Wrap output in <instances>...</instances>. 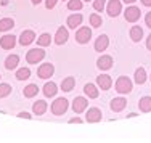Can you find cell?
I'll list each match as a JSON object with an SVG mask.
<instances>
[{"label": "cell", "mask_w": 151, "mask_h": 143, "mask_svg": "<svg viewBox=\"0 0 151 143\" xmlns=\"http://www.w3.org/2000/svg\"><path fill=\"white\" fill-rule=\"evenodd\" d=\"M68 108H69V101H68L66 98H56L55 101L52 103V113L55 114V116L64 114L68 111Z\"/></svg>", "instance_id": "1"}, {"label": "cell", "mask_w": 151, "mask_h": 143, "mask_svg": "<svg viewBox=\"0 0 151 143\" xmlns=\"http://www.w3.org/2000/svg\"><path fill=\"white\" fill-rule=\"evenodd\" d=\"M116 92H119V93H130L132 92V80L125 76H121L116 80Z\"/></svg>", "instance_id": "2"}, {"label": "cell", "mask_w": 151, "mask_h": 143, "mask_svg": "<svg viewBox=\"0 0 151 143\" xmlns=\"http://www.w3.org/2000/svg\"><path fill=\"white\" fill-rule=\"evenodd\" d=\"M44 58H45V52L42 48H32L26 53V61L31 63V64H35V63L42 61Z\"/></svg>", "instance_id": "3"}, {"label": "cell", "mask_w": 151, "mask_h": 143, "mask_svg": "<svg viewBox=\"0 0 151 143\" xmlns=\"http://www.w3.org/2000/svg\"><path fill=\"white\" fill-rule=\"evenodd\" d=\"M90 37H92L90 27L82 26V27H79V29H77V32H76V40H77L79 44H87V42L90 40Z\"/></svg>", "instance_id": "4"}, {"label": "cell", "mask_w": 151, "mask_h": 143, "mask_svg": "<svg viewBox=\"0 0 151 143\" xmlns=\"http://www.w3.org/2000/svg\"><path fill=\"white\" fill-rule=\"evenodd\" d=\"M106 11L111 18H116L122 11L121 0H109V2H108V6H106Z\"/></svg>", "instance_id": "5"}, {"label": "cell", "mask_w": 151, "mask_h": 143, "mask_svg": "<svg viewBox=\"0 0 151 143\" xmlns=\"http://www.w3.org/2000/svg\"><path fill=\"white\" fill-rule=\"evenodd\" d=\"M53 73H55V68H53V64H50V63L40 64V68L37 69V76L40 77V79H48V77L53 76Z\"/></svg>", "instance_id": "6"}, {"label": "cell", "mask_w": 151, "mask_h": 143, "mask_svg": "<svg viewBox=\"0 0 151 143\" xmlns=\"http://www.w3.org/2000/svg\"><path fill=\"white\" fill-rule=\"evenodd\" d=\"M140 15H142L140 8H137V6H129V8L125 10V13H124V18H125V21H129V23H137V21L140 19Z\"/></svg>", "instance_id": "7"}, {"label": "cell", "mask_w": 151, "mask_h": 143, "mask_svg": "<svg viewBox=\"0 0 151 143\" xmlns=\"http://www.w3.org/2000/svg\"><path fill=\"white\" fill-rule=\"evenodd\" d=\"M87 106H88V101H87V98H84V96H77V98H74V101H73V109H74V113H84L85 109H87Z\"/></svg>", "instance_id": "8"}, {"label": "cell", "mask_w": 151, "mask_h": 143, "mask_svg": "<svg viewBox=\"0 0 151 143\" xmlns=\"http://www.w3.org/2000/svg\"><path fill=\"white\" fill-rule=\"evenodd\" d=\"M96 85H98L101 90H109L111 85H113V79H111V76H108V74H101V76L96 77Z\"/></svg>", "instance_id": "9"}, {"label": "cell", "mask_w": 151, "mask_h": 143, "mask_svg": "<svg viewBox=\"0 0 151 143\" xmlns=\"http://www.w3.org/2000/svg\"><path fill=\"white\" fill-rule=\"evenodd\" d=\"M96 66H98L101 71L111 69V68H113V56H109V55H103V56H100L98 61H96Z\"/></svg>", "instance_id": "10"}, {"label": "cell", "mask_w": 151, "mask_h": 143, "mask_svg": "<svg viewBox=\"0 0 151 143\" xmlns=\"http://www.w3.org/2000/svg\"><path fill=\"white\" fill-rule=\"evenodd\" d=\"M68 39H69L68 29L61 26L60 29L56 31V34H55V44H56V45H63V44H66V42H68Z\"/></svg>", "instance_id": "11"}, {"label": "cell", "mask_w": 151, "mask_h": 143, "mask_svg": "<svg viewBox=\"0 0 151 143\" xmlns=\"http://www.w3.org/2000/svg\"><path fill=\"white\" fill-rule=\"evenodd\" d=\"M85 121L87 122H100L101 121V111L98 108H90L85 114Z\"/></svg>", "instance_id": "12"}, {"label": "cell", "mask_w": 151, "mask_h": 143, "mask_svg": "<svg viewBox=\"0 0 151 143\" xmlns=\"http://www.w3.org/2000/svg\"><path fill=\"white\" fill-rule=\"evenodd\" d=\"M16 45V37L15 35H3L0 39V47L3 50H12Z\"/></svg>", "instance_id": "13"}, {"label": "cell", "mask_w": 151, "mask_h": 143, "mask_svg": "<svg viewBox=\"0 0 151 143\" xmlns=\"http://www.w3.org/2000/svg\"><path fill=\"white\" fill-rule=\"evenodd\" d=\"M109 106H111V109H113L114 113H119V111H122V109L127 106V100L125 98H113L111 100V103H109Z\"/></svg>", "instance_id": "14"}, {"label": "cell", "mask_w": 151, "mask_h": 143, "mask_svg": "<svg viewBox=\"0 0 151 143\" xmlns=\"http://www.w3.org/2000/svg\"><path fill=\"white\" fill-rule=\"evenodd\" d=\"M108 45H109V39H108V35H100L98 39L95 40V50L96 52H105L108 48Z\"/></svg>", "instance_id": "15"}, {"label": "cell", "mask_w": 151, "mask_h": 143, "mask_svg": "<svg viewBox=\"0 0 151 143\" xmlns=\"http://www.w3.org/2000/svg\"><path fill=\"white\" fill-rule=\"evenodd\" d=\"M34 39H35L34 31H23V34H21V37H19V44L21 45H29L34 42Z\"/></svg>", "instance_id": "16"}, {"label": "cell", "mask_w": 151, "mask_h": 143, "mask_svg": "<svg viewBox=\"0 0 151 143\" xmlns=\"http://www.w3.org/2000/svg\"><path fill=\"white\" fill-rule=\"evenodd\" d=\"M82 15H79V13H76V15H71L68 18V27H71V29H76V27H79L82 24Z\"/></svg>", "instance_id": "17"}, {"label": "cell", "mask_w": 151, "mask_h": 143, "mask_svg": "<svg viewBox=\"0 0 151 143\" xmlns=\"http://www.w3.org/2000/svg\"><path fill=\"white\" fill-rule=\"evenodd\" d=\"M138 106H140V111L151 113V96H143V98H140Z\"/></svg>", "instance_id": "18"}, {"label": "cell", "mask_w": 151, "mask_h": 143, "mask_svg": "<svg viewBox=\"0 0 151 143\" xmlns=\"http://www.w3.org/2000/svg\"><path fill=\"white\" fill-rule=\"evenodd\" d=\"M74 87H76L74 77H66V79H63V82H61V90L63 92H71V90H74Z\"/></svg>", "instance_id": "19"}, {"label": "cell", "mask_w": 151, "mask_h": 143, "mask_svg": "<svg viewBox=\"0 0 151 143\" xmlns=\"http://www.w3.org/2000/svg\"><path fill=\"white\" fill-rule=\"evenodd\" d=\"M56 92H58V87H56L55 82H47L44 85V95L45 96H55Z\"/></svg>", "instance_id": "20"}, {"label": "cell", "mask_w": 151, "mask_h": 143, "mask_svg": "<svg viewBox=\"0 0 151 143\" xmlns=\"http://www.w3.org/2000/svg\"><path fill=\"white\" fill-rule=\"evenodd\" d=\"M32 111H34V114H37V116H42V114L47 111V103L44 101V100L35 101L34 106H32Z\"/></svg>", "instance_id": "21"}, {"label": "cell", "mask_w": 151, "mask_h": 143, "mask_svg": "<svg viewBox=\"0 0 151 143\" xmlns=\"http://www.w3.org/2000/svg\"><path fill=\"white\" fill-rule=\"evenodd\" d=\"M143 37V29L140 26H132L130 27V39L134 42H140Z\"/></svg>", "instance_id": "22"}, {"label": "cell", "mask_w": 151, "mask_h": 143, "mask_svg": "<svg viewBox=\"0 0 151 143\" xmlns=\"http://www.w3.org/2000/svg\"><path fill=\"white\" fill-rule=\"evenodd\" d=\"M18 63H19V56L12 55V56H8V58L5 60V68L8 71H12V69H15V68L18 66Z\"/></svg>", "instance_id": "23"}, {"label": "cell", "mask_w": 151, "mask_h": 143, "mask_svg": "<svg viewBox=\"0 0 151 143\" xmlns=\"http://www.w3.org/2000/svg\"><path fill=\"white\" fill-rule=\"evenodd\" d=\"M13 26H15V21H13L12 18H3V19H0V32H5V31L12 29Z\"/></svg>", "instance_id": "24"}, {"label": "cell", "mask_w": 151, "mask_h": 143, "mask_svg": "<svg viewBox=\"0 0 151 143\" xmlns=\"http://www.w3.org/2000/svg\"><path fill=\"white\" fill-rule=\"evenodd\" d=\"M24 96L26 98H32V96H35L37 95V92H39V87L35 84H29L27 87H24Z\"/></svg>", "instance_id": "25"}, {"label": "cell", "mask_w": 151, "mask_h": 143, "mask_svg": "<svg viewBox=\"0 0 151 143\" xmlns=\"http://www.w3.org/2000/svg\"><path fill=\"white\" fill-rule=\"evenodd\" d=\"M135 82L138 85H142L146 82V71L143 69V68H138V69L135 71Z\"/></svg>", "instance_id": "26"}, {"label": "cell", "mask_w": 151, "mask_h": 143, "mask_svg": "<svg viewBox=\"0 0 151 143\" xmlns=\"http://www.w3.org/2000/svg\"><path fill=\"white\" fill-rule=\"evenodd\" d=\"M84 92H85V95H87L88 98H98V90H96V87L93 84H87V85H85Z\"/></svg>", "instance_id": "27"}, {"label": "cell", "mask_w": 151, "mask_h": 143, "mask_svg": "<svg viewBox=\"0 0 151 143\" xmlns=\"http://www.w3.org/2000/svg\"><path fill=\"white\" fill-rule=\"evenodd\" d=\"M29 76H31V71L27 69V68H21V69L16 71V79L18 80H26V79H29Z\"/></svg>", "instance_id": "28"}, {"label": "cell", "mask_w": 151, "mask_h": 143, "mask_svg": "<svg viewBox=\"0 0 151 143\" xmlns=\"http://www.w3.org/2000/svg\"><path fill=\"white\" fill-rule=\"evenodd\" d=\"M50 42H52V37H50V34H42L40 37L37 39V44L40 45V47H48Z\"/></svg>", "instance_id": "29"}, {"label": "cell", "mask_w": 151, "mask_h": 143, "mask_svg": "<svg viewBox=\"0 0 151 143\" xmlns=\"http://www.w3.org/2000/svg\"><path fill=\"white\" fill-rule=\"evenodd\" d=\"M68 8L71 11H79L82 8V0H69L68 2Z\"/></svg>", "instance_id": "30"}, {"label": "cell", "mask_w": 151, "mask_h": 143, "mask_svg": "<svg viewBox=\"0 0 151 143\" xmlns=\"http://www.w3.org/2000/svg\"><path fill=\"white\" fill-rule=\"evenodd\" d=\"M90 24L93 27H100L103 24V19H101V16L100 15H96V13H92L90 15Z\"/></svg>", "instance_id": "31"}, {"label": "cell", "mask_w": 151, "mask_h": 143, "mask_svg": "<svg viewBox=\"0 0 151 143\" xmlns=\"http://www.w3.org/2000/svg\"><path fill=\"white\" fill-rule=\"evenodd\" d=\"M12 93V87L8 84H0V98H5Z\"/></svg>", "instance_id": "32"}, {"label": "cell", "mask_w": 151, "mask_h": 143, "mask_svg": "<svg viewBox=\"0 0 151 143\" xmlns=\"http://www.w3.org/2000/svg\"><path fill=\"white\" fill-rule=\"evenodd\" d=\"M105 5H106V0H93V8L96 11H101L105 8Z\"/></svg>", "instance_id": "33"}, {"label": "cell", "mask_w": 151, "mask_h": 143, "mask_svg": "<svg viewBox=\"0 0 151 143\" xmlns=\"http://www.w3.org/2000/svg\"><path fill=\"white\" fill-rule=\"evenodd\" d=\"M56 2H58V0H45V6H47L48 10H52L53 6L56 5Z\"/></svg>", "instance_id": "34"}, {"label": "cell", "mask_w": 151, "mask_h": 143, "mask_svg": "<svg viewBox=\"0 0 151 143\" xmlns=\"http://www.w3.org/2000/svg\"><path fill=\"white\" fill-rule=\"evenodd\" d=\"M145 23H146V26L151 29V11L150 13H146V16H145Z\"/></svg>", "instance_id": "35"}, {"label": "cell", "mask_w": 151, "mask_h": 143, "mask_svg": "<svg viewBox=\"0 0 151 143\" xmlns=\"http://www.w3.org/2000/svg\"><path fill=\"white\" fill-rule=\"evenodd\" d=\"M82 119L81 117H73V119H69V124H81Z\"/></svg>", "instance_id": "36"}, {"label": "cell", "mask_w": 151, "mask_h": 143, "mask_svg": "<svg viewBox=\"0 0 151 143\" xmlns=\"http://www.w3.org/2000/svg\"><path fill=\"white\" fill-rule=\"evenodd\" d=\"M146 48L151 52V34L148 35V39H146Z\"/></svg>", "instance_id": "37"}, {"label": "cell", "mask_w": 151, "mask_h": 143, "mask_svg": "<svg viewBox=\"0 0 151 143\" xmlns=\"http://www.w3.org/2000/svg\"><path fill=\"white\" fill-rule=\"evenodd\" d=\"M19 117H24V119H31V114H29V113H19Z\"/></svg>", "instance_id": "38"}, {"label": "cell", "mask_w": 151, "mask_h": 143, "mask_svg": "<svg viewBox=\"0 0 151 143\" xmlns=\"http://www.w3.org/2000/svg\"><path fill=\"white\" fill-rule=\"evenodd\" d=\"M142 3L145 6H151V0H142Z\"/></svg>", "instance_id": "39"}, {"label": "cell", "mask_w": 151, "mask_h": 143, "mask_svg": "<svg viewBox=\"0 0 151 143\" xmlns=\"http://www.w3.org/2000/svg\"><path fill=\"white\" fill-rule=\"evenodd\" d=\"M40 2H42V0H32V3H34V5H39Z\"/></svg>", "instance_id": "40"}, {"label": "cell", "mask_w": 151, "mask_h": 143, "mask_svg": "<svg viewBox=\"0 0 151 143\" xmlns=\"http://www.w3.org/2000/svg\"><path fill=\"white\" fill-rule=\"evenodd\" d=\"M134 2H137V0H124V3H134Z\"/></svg>", "instance_id": "41"}, {"label": "cell", "mask_w": 151, "mask_h": 143, "mask_svg": "<svg viewBox=\"0 0 151 143\" xmlns=\"http://www.w3.org/2000/svg\"><path fill=\"white\" fill-rule=\"evenodd\" d=\"M85 2H88V0H85Z\"/></svg>", "instance_id": "42"}, {"label": "cell", "mask_w": 151, "mask_h": 143, "mask_svg": "<svg viewBox=\"0 0 151 143\" xmlns=\"http://www.w3.org/2000/svg\"><path fill=\"white\" fill-rule=\"evenodd\" d=\"M150 79H151V77H150Z\"/></svg>", "instance_id": "43"}]
</instances>
